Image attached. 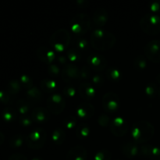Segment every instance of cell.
<instances>
[{
    "label": "cell",
    "mask_w": 160,
    "mask_h": 160,
    "mask_svg": "<svg viewBox=\"0 0 160 160\" xmlns=\"http://www.w3.org/2000/svg\"><path fill=\"white\" fill-rule=\"evenodd\" d=\"M109 20V14L105 8L100 7L95 11L92 17L93 23L96 27L102 28L107 23Z\"/></svg>",
    "instance_id": "18"
},
{
    "label": "cell",
    "mask_w": 160,
    "mask_h": 160,
    "mask_svg": "<svg viewBox=\"0 0 160 160\" xmlns=\"http://www.w3.org/2000/svg\"><path fill=\"white\" fill-rule=\"evenodd\" d=\"M33 120L31 116H22L20 118V123L23 127H29L33 123Z\"/></svg>",
    "instance_id": "44"
},
{
    "label": "cell",
    "mask_w": 160,
    "mask_h": 160,
    "mask_svg": "<svg viewBox=\"0 0 160 160\" xmlns=\"http://www.w3.org/2000/svg\"><path fill=\"white\" fill-rule=\"evenodd\" d=\"M102 104L105 112H109V113H114L120 108V97L113 92H108L103 95Z\"/></svg>",
    "instance_id": "9"
},
{
    "label": "cell",
    "mask_w": 160,
    "mask_h": 160,
    "mask_svg": "<svg viewBox=\"0 0 160 160\" xmlns=\"http://www.w3.org/2000/svg\"><path fill=\"white\" fill-rule=\"evenodd\" d=\"M9 160H28V159L26 158V156L20 153H16V154L12 155L9 157Z\"/></svg>",
    "instance_id": "45"
},
{
    "label": "cell",
    "mask_w": 160,
    "mask_h": 160,
    "mask_svg": "<svg viewBox=\"0 0 160 160\" xmlns=\"http://www.w3.org/2000/svg\"><path fill=\"white\" fill-rule=\"evenodd\" d=\"M155 133L154 126L146 120H139L133 124L131 135L137 144H145L151 140Z\"/></svg>",
    "instance_id": "2"
},
{
    "label": "cell",
    "mask_w": 160,
    "mask_h": 160,
    "mask_svg": "<svg viewBox=\"0 0 160 160\" xmlns=\"http://www.w3.org/2000/svg\"><path fill=\"white\" fill-rule=\"evenodd\" d=\"M106 76L109 81L112 82H119L122 78V73L117 67H110L106 70Z\"/></svg>",
    "instance_id": "24"
},
{
    "label": "cell",
    "mask_w": 160,
    "mask_h": 160,
    "mask_svg": "<svg viewBox=\"0 0 160 160\" xmlns=\"http://www.w3.org/2000/svg\"><path fill=\"white\" fill-rule=\"evenodd\" d=\"M47 109L51 113L59 115L63 112L66 106V101L62 95L53 93L48 96L47 99Z\"/></svg>",
    "instance_id": "7"
},
{
    "label": "cell",
    "mask_w": 160,
    "mask_h": 160,
    "mask_svg": "<svg viewBox=\"0 0 160 160\" xmlns=\"http://www.w3.org/2000/svg\"><path fill=\"white\" fill-rule=\"evenodd\" d=\"M36 54H37V57L38 58L41 62L45 64H48V65L53 63L57 58L56 52L52 48L47 46L39 47L37 49Z\"/></svg>",
    "instance_id": "13"
},
{
    "label": "cell",
    "mask_w": 160,
    "mask_h": 160,
    "mask_svg": "<svg viewBox=\"0 0 160 160\" xmlns=\"http://www.w3.org/2000/svg\"><path fill=\"white\" fill-rule=\"evenodd\" d=\"M91 18L86 13H78L72 18L70 23V31L78 37H82L89 31Z\"/></svg>",
    "instance_id": "4"
},
{
    "label": "cell",
    "mask_w": 160,
    "mask_h": 160,
    "mask_svg": "<svg viewBox=\"0 0 160 160\" xmlns=\"http://www.w3.org/2000/svg\"><path fill=\"white\" fill-rule=\"evenodd\" d=\"M2 117L6 121L11 122L14 121L17 119V111L12 107H6L2 111Z\"/></svg>",
    "instance_id": "29"
},
{
    "label": "cell",
    "mask_w": 160,
    "mask_h": 160,
    "mask_svg": "<svg viewBox=\"0 0 160 160\" xmlns=\"http://www.w3.org/2000/svg\"><path fill=\"white\" fill-rule=\"evenodd\" d=\"M77 123H78L77 117L73 115H70L64 119L63 126L67 130H73L77 125Z\"/></svg>",
    "instance_id": "32"
},
{
    "label": "cell",
    "mask_w": 160,
    "mask_h": 160,
    "mask_svg": "<svg viewBox=\"0 0 160 160\" xmlns=\"http://www.w3.org/2000/svg\"><path fill=\"white\" fill-rule=\"evenodd\" d=\"M95 109L94 106L88 102H84L78 105L76 109L77 117L81 120H90L94 116Z\"/></svg>",
    "instance_id": "14"
},
{
    "label": "cell",
    "mask_w": 160,
    "mask_h": 160,
    "mask_svg": "<svg viewBox=\"0 0 160 160\" xmlns=\"http://www.w3.org/2000/svg\"><path fill=\"white\" fill-rule=\"evenodd\" d=\"M3 141H4V135H3V134L0 132V145L2 143Z\"/></svg>",
    "instance_id": "48"
},
{
    "label": "cell",
    "mask_w": 160,
    "mask_h": 160,
    "mask_svg": "<svg viewBox=\"0 0 160 160\" xmlns=\"http://www.w3.org/2000/svg\"><path fill=\"white\" fill-rule=\"evenodd\" d=\"M48 73L52 77H59V75H61L62 70H60V68L58 67V65L55 63H52L48 65Z\"/></svg>",
    "instance_id": "37"
},
{
    "label": "cell",
    "mask_w": 160,
    "mask_h": 160,
    "mask_svg": "<svg viewBox=\"0 0 160 160\" xmlns=\"http://www.w3.org/2000/svg\"><path fill=\"white\" fill-rule=\"evenodd\" d=\"M88 66L95 71H103L107 67L106 58L98 53H91L87 58Z\"/></svg>",
    "instance_id": "12"
},
{
    "label": "cell",
    "mask_w": 160,
    "mask_h": 160,
    "mask_svg": "<svg viewBox=\"0 0 160 160\" xmlns=\"http://www.w3.org/2000/svg\"><path fill=\"white\" fill-rule=\"evenodd\" d=\"M78 91H79L80 96L83 99L87 100V101L93 99L95 96V93H96L94 86L88 81H82L79 85Z\"/></svg>",
    "instance_id": "16"
},
{
    "label": "cell",
    "mask_w": 160,
    "mask_h": 160,
    "mask_svg": "<svg viewBox=\"0 0 160 160\" xmlns=\"http://www.w3.org/2000/svg\"><path fill=\"white\" fill-rule=\"evenodd\" d=\"M50 113L48 109L45 107H36L31 112V118L33 121L38 123H45L50 119Z\"/></svg>",
    "instance_id": "17"
},
{
    "label": "cell",
    "mask_w": 160,
    "mask_h": 160,
    "mask_svg": "<svg viewBox=\"0 0 160 160\" xmlns=\"http://www.w3.org/2000/svg\"><path fill=\"white\" fill-rule=\"evenodd\" d=\"M111 152L107 149H102L97 152L95 155L94 160H110Z\"/></svg>",
    "instance_id": "36"
},
{
    "label": "cell",
    "mask_w": 160,
    "mask_h": 160,
    "mask_svg": "<svg viewBox=\"0 0 160 160\" xmlns=\"http://www.w3.org/2000/svg\"><path fill=\"white\" fill-rule=\"evenodd\" d=\"M140 154L152 160H160V148L152 145H143L141 146Z\"/></svg>",
    "instance_id": "15"
},
{
    "label": "cell",
    "mask_w": 160,
    "mask_h": 160,
    "mask_svg": "<svg viewBox=\"0 0 160 160\" xmlns=\"http://www.w3.org/2000/svg\"><path fill=\"white\" fill-rule=\"evenodd\" d=\"M115 43L116 37L109 31L98 28L91 33L90 44L95 50L107 51L112 48Z\"/></svg>",
    "instance_id": "1"
},
{
    "label": "cell",
    "mask_w": 160,
    "mask_h": 160,
    "mask_svg": "<svg viewBox=\"0 0 160 160\" xmlns=\"http://www.w3.org/2000/svg\"><path fill=\"white\" fill-rule=\"evenodd\" d=\"M61 77L67 83L78 81L81 80V69L76 64L68 62L62 67Z\"/></svg>",
    "instance_id": "8"
},
{
    "label": "cell",
    "mask_w": 160,
    "mask_h": 160,
    "mask_svg": "<svg viewBox=\"0 0 160 160\" xmlns=\"http://www.w3.org/2000/svg\"><path fill=\"white\" fill-rule=\"evenodd\" d=\"M87 150L82 145H76L70 148L67 154V160H86Z\"/></svg>",
    "instance_id": "19"
},
{
    "label": "cell",
    "mask_w": 160,
    "mask_h": 160,
    "mask_svg": "<svg viewBox=\"0 0 160 160\" xmlns=\"http://www.w3.org/2000/svg\"><path fill=\"white\" fill-rule=\"evenodd\" d=\"M19 81H20V84H21L22 87L25 88L27 90H28V89L31 88L32 87H34V86H33L32 78H31L30 76H28V75L23 74L22 76L20 77Z\"/></svg>",
    "instance_id": "33"
},
{
    "label": "cell",
    "mask_w": 160,
    "mask_h": 160,
    "mask_svg": "<svg viewBox=\"0 0 160 160\" xmlns=\"http://www.w3.org/2000/svg\"><path fill=\"white\" fill-rule=\"evenodd\" d=\"M92 81L96 87L101 88L105 82V78L102 74H95L92 78Z\"/></svg>",
    "instance_id": "40"
},
{
    "label": "cell",
    "mask_w": 160,
    "mask_h": 160,
    "mask_svg": "<svg viewBox=\"0 0 160 160\" xmlns=\"http://www.w3.org/2000/svg\"><path fill=\"white\" fill-rule=\"evenodd\" d=\"M66 139V132L62 128H57L53 131L52 134V140L56 145H61L63 144Z\"/></svg>",
    "instance_id": "23"
},
{
    "label": "cell",
    "mask_w": 160,
    "mask_h": 160,
    "mask_svg": "<svg viewBox=\"0 0 160 160\" xmlns=\"http://www.w3.org/2000/svg\"><path fill=\"white\" fill-rule=\"evenodd\" d=\"M111 133L116 137H123L128 131V123L122 117H118L114 118L109 124Z\"/></svg>",
    "instance_id": "11"
},
{
    "label": "cell",
    "mask_w": 160,
    "mask_h": 160,
    "mask_svg": "<svg viewBox=\"0 0 160 160\" xmlns=\"http://www.w3.org/2000/svg\"><path fill=\"white\" fill-rule=\"evenodd\" d=\"M71 41V35L66 29H59L55 31L49 38V44L54 51L62 52L68 49Z\"/></svg>",
    "instance_id": "3"
},
{
    "label": "cell",
    "mask_w": 160,
    "mask_h": 160,
    "mask_svg": "<svg viewBox=\"0 0 160 160\" xmlns=\"http://www.w3.org/2000/svg\"><path fill=\"white\" fill-rule=\"evenodd\" d=\"M32 160H42L40 159V158H34Z\"/></svg>",
    "instance_id": "49"
},
{
    "label": "cell",
    "mask_w": 160,
    "mask_h": 160,
    "mask_svg": "<svg viewBox=\"0 0 160 160\" xmlns=\"http://www.w3.org/2000/svg\"><path fill=\"white\" fill-rule=\"evenodd\" d=\"M31 104L28 100L20 99L17 102V112H20L22 116H27L31 111Z\"/></svg>",
    "instance_id": "26"
},
{
    "label": "cell",
    "mask_w": 160,
    "mask_h": 160,
    "mask_svg": "<svg viewBox=\"0 0 160 160\" xmlns=\"http://www.w3.org/2000/svg\"><path fill=\"white\" fill-rule=\"evenodd\" d=\"M158 95H159V97H160V87L159 88V91H158Z\"/></svg>",
    "instance_id": "50"
},
{
    "label": "cell",
    "mask_w": 160,
    "mask_h": 160,
    "mask_svg": "<svg viewBox=\"0 0 160 160\" xmlns=\"http://www.w3.org/2000/svg\"><path fill=\"white\" fill-rule=\"evenodd\" d=\"M149 10L151 11V13L156 14L157 12H160V0L159 1L152 2L149 4Z\"/></svg>",
    "instance_id": "43"
},
{
    "label": "cell",
    "mask_w": 160,
    "mask_h": 160,
    "mask_svg": "<svg viewBox=\"0 0 160 160\" xmlns=\"http://www.w3.org/2000/svg\"><path fill=\"white\" fill-rule=\"evenodd\" d=\"M73 48H75L82 53L83 52H85L88 49L89 43L87 39L84 38L77 37L73 42Z\"/></svg>",
    "instance_id": "27"
},
{
    "label": "cell",
    "mask_w": 160,
    "mask_h": 160,
    "mask_svg": "<svg viewBox=\"0 0 160 160\" xmlns=\"http://www.w3.org/2000/svg\"><path fill=\"white\" fill-rule=\"evenodd\" d=\"M141 29L148 35H156L160 32V17L157 14L148 13L140 20Z\"/></svg>",
    "instance_id": "5"
},
{
    "label": "cell",
    "mask_w": 160,
    "mask_h": 160,
    "mask_svg": "<svg viewBox=\"0 0 160 160\" xmlns=\"http://www.w3.org/2000/svg\"><path fill=\"white\" fill-rule=\"evenodd\" d=\"M47 139V133L45 129L37 128L33 130L25 138V143L32 149H39L45 145Z\"/></svg>",
    "instance_id": "6"
},
{
    "label": "cell",
    "mask_w": 160,
    "mask_h": 160,
    "mask_svg": "<svg viewBox=\"0 0 160 160\" xmlns=\"http://www.w3.org/2000/svg\"><path fill=\"white\" fill-rule=\"evenodd\" d=\"M91 76V68L88 66H84L81 68V79H88Z\"/></svg>",
    "instance_id": "42"
},
{
    "label": "cell",
    "mask_w": 160,
    "mask_h": 160,
    "mask_svg": "<svg viewBox=\"0 0 160 160\" xmlns=\"http://www.w3.org/2000/svg\"><path fill=\"white\" fill-rule=\"evenodd\" d=\"M138 145L134 142H126L122 146V152L123 155L128 158H134L138 155L139 152Z\"/></svg>",
    "instance_id": "20"
},
{
    "label": "cell",
    "mask_w": 160,
    "mask_h": 160,
    "mask_svg": "<svg viewBox=\"0 0 160 160\" xmlns=\"http://www.w3.org/2000/svg\"><path fill=\"white\" fill-rule=\"evenodd\" d=\"M67 59H68L69 62L71 63H74L75 62H79L81 59V56H82V53L75 48L72 47V48H68L67 50V53H66Z\"/></svg>",
    "instance_id": "25"
},
{
    "label": "cell",
    "mask_w": 160,
    "mask_h": 160,
    "mask_svg": "<svg viewBox=\"0 0 160 160\" xmlns=\"http://www.w3.org/2000/svg\"><path fill=\"white\" fill-rule=\"evenodd\" d=\"M12 95L9 93L8 91H1L0 92V101L4 103H9L12 102Z\"/></svg>",
    "instance_id": "41"
},
{
    "label": "cell",
    "mask_w": 160,
    "mask_h": 160,
    "mask_svg": "<svg viewBox=\"0 0 160 160\" xmlns=\"http://www.w3.org/2000/svg\"><path fill=\"white\" fill-rule=\"evenodd\" d=\"M25 138H24L21 134L14 135L13 137L11 138L10 141H9V145L12 148H19V147L22 146L23 145L25 142Z\"/></svg>",
    "instance_id": "31"
},
{
    "label": "cell",
    "mask_w": 160,
    "mask_h": 160,
    "mask_svg": "<svg viewBox=\"0 0 160 160\" xmlns=\"http://www.w3.org/2000/svg\"><path fill=\"white\" fill-rule=\"evenodd\" d=\"M62 93L63 95H65L67 98H73L76 95V89L74 88V87L72 85H67L66 87H64L63 90H62Z\"/></svg>",
    "instance_id": "38"
},
{
    "label": "cell",
    "mask_w": 160,
    "mask_h": 160,
    "mask_svg": "<svg viewBox=\"0 0 160 160\" xmlns=\"http://www.w3.org/2000/svg\"><path fill=\"white\" fill-rule=\"evenodd\" d=\"M22 88V85L19 80H12L8 84L7 91L12 95H17Z\"/></svg>",
    "instance_id": "30"
},
{
    "label": "cell",
    "mask_w": 160,
    "mask_h": 160,
    "mask_svg": "<svg viewBox=\"0 0 160 160\" xmlns=\"http://www.w3.org/2000/svg\"><path fill=\"white\" fill-rule=\"evenodd\" d=\"M58 57L56 58L58 60V62H59L60 64H62V65L65 66L66 64L68 63V62H67V61H68V59H67V57L66 55H59V56H57Z\"/></svg>",
    "instance_id": "46"
},
{
    "label": "cell",
    "mask_w": 160,
    "mask_h": 160,
    "mask_svg": "<svg viewBox=\"0 0 160 160\" xmlns=\"http://www.w3.org/2000/svg\"><path fill=\"white\" fill-rule=\"evenodd\" d=\"M77 4L78 5L79 7L85 8L88 7V2L86 1V0H78V1L77 2Z\"/></svg>",
    "instance_id": "47"
},
{
    "label": "cell",
    "mask_w": 160,
    "mask_h": 160,
    "mask_svg": "<svg viewBox=\"0 0 160 160\" xmlns=\"http://www.w3.org/2000/svg\"><path fill=\"white\" fill-rule=\"evenodd\" d=\"M145 55L147 59L155 63L160 62V40L150 41L145 47Z\"/></svg>",
    "instance_id": "10"
},
{
    "label": "cell",
    "mask_w": 160,
    "mask_h": 160,
    "mask_svg": "<svg viewBox=\"0 0 160 160\" xmlns=\"http://www.w3.org/2000/svg\"><path fill=\"white\" fill-rule=\"evenodd\" d=\"M27 96H28V101L30 102H32L34 103L40 102L41 100L43 98V95H42L40 89L36 87H32L31 88L28 89L27 90Z\"/></svg>",
    "instance_id": "21"
},
{
    "label": "cell",
    "mask_w": 160,
    "mask_h": 160,
    "mask_svg": "<svg viewBox=\"0 0 160 160\" xmlns=\"http://www.w3.org/2000/svg\"><path fill=\"white\" fill-rule=\"evenodd\" d=\"M159 88H157L155 83H149L147 84L145 88V92L147 96L148 97H154L158 94Z\"/></svg>",
    "instance_id": "35"
},
{
    "label": "cell",
    "mask_w": 160,
    "mask_h": 160,
    "mask_svg": "<svg viewBox=\"0 0 160 160\" xmlns=\"http://www.w3.org/2000/svg\"><path fill=\"white\" fill-rule=\"evenodd\" d=\"M40 87L44 92L51 95V94H53L54 91H56V88H57V84L54 80L45 78L40 82Z\"/></svg>",
    "instance_id": "22"
},
{
    "label": "cell",
    "mask_w": 160,
    "mask_h": 160,
    "mask_svg": "<svg viewBox=\"0 0 160 160\" xmlns=\"http://www.w3.org/2000/svg\"><path fill=\"white\" fill-rule=\"evenodd\" d=\"M90 134V128L87 123H81L77 127L76 136L80 139L87 138Z\"/></svg>",
    "instance_id": "28"
},
{
    "label": "cell",
    "mask_w": 160,
    "mask_h": 160,
    "mask_svg": "<svg viewBox=\"0 0 160 160\" xmlns=\"http://www.w3.org/2000/svg\"><path fill=\"white\" fill-rule=\"evenodd\" d=\"M98 122L100 126L107 127L110 123V118L106 112H103V113L100 114L99 117H98Z\"/></svg>",
    "instance_id": "39"
},
{
    "label": "cell",
    "mask_w": 160,
    "mask_h": 160,
    "mask_svg": "<svg viewBox=\"0 0 160 160\" xmlns=\"http://www.w3.org/2000/svg\"><path fill=\"white\" fill-rule=\"evenodd\" d=\"M147 66V62L145 58L143 56H138L135 58L134 61V67L137 70H145Z\"/></svg>",
    "instance_id": "34"
}]
</instances>
